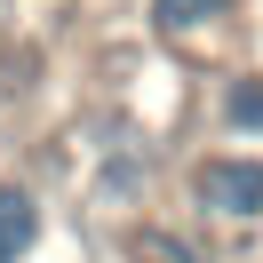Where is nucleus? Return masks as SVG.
Here are the masks:
<instances>
[{
    "instance_id": "obj_1",
    "label": "nucleus",
    "mask_w": 263,
    "mask_h": 263,
    "mask_svg": "<svg viewBox=\"0 0 263 263\" xmlns=\"http://www.w3.org/2000/svg\"><path fill=\"white\" fill-rule=\"evenodd\" d=\"M192 199L215 215V223H255V215H263V160H247V152L208 160L192 176Z\"/></svg>"
},
{
    "instance_id": "obj_3",
    "label": "nucleus",
    "mask_w": 263,
    "mask_h": 263,
    "mask_svg": "<svg viewBox=\"0 0 263 263\" xmlns=\"http://www.w3.org/2000/svg\"><path fill=\"white\" fill-rule=\"evenodd\" d=\"M223 8H231V0H152V24L176 40V32H199V24H215Z\"/></svg>"
},
{
    "instance_id": "obj_4",
    "label": "nucleus",
    "mask_w": 263,
    "mask_h": 263,
    "mask_svg": "<svg viewBox=\"0 0 263 263\" xmlns=\"http://www.w3.org/2000/svg\"><path fill=\"white\" fill-rule=\"evenodd\" d=\"M223 120L231 128H263V80H231L223 88Z\"/></svg>"
},
{
    "instance_id": "obj_2",
    "label": "nucleus",
    "mask_w": 263,
    "mask_h": 263,
    "mask_svg": "<svg viewBox=\"0 0 263 263\" xmlns=\"http://www.w3.org/2000/svg\"><path fill=\"white\" fill-rule=\"evenodd\" d=\"M40 239V199L24 183H0V263H24Z\"/></svg>"
},
{
    "instance_id": "obj_5",
    "label": "nucleus",
    "mask_w": 263,
    "mask_h": 263,
    "mask_svg": "<svg viewBox=\"0 0 263 263\" xmlns=\"http://www.w3.org/2000/svg\"><path fill=\"white\" fill-rule=\"evenodd\" d=\"M136 183H144V167H136V160H104V183H96V192H104V199H128Z\"/></svg>"
}]
</instances>
